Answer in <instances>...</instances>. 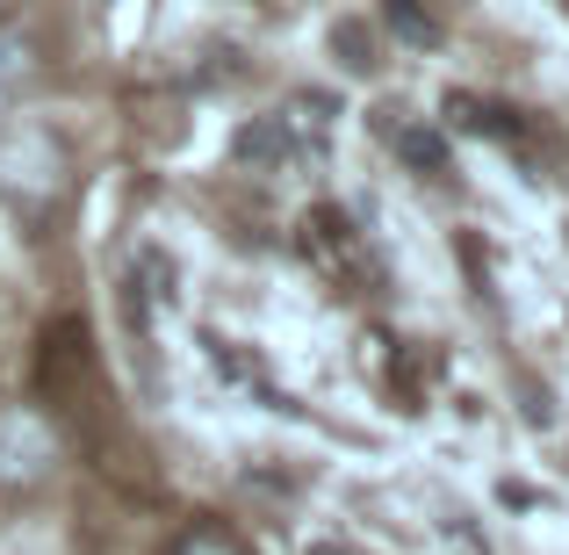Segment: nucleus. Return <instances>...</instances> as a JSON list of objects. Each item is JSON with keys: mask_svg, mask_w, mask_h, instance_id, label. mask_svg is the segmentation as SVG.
Here are the masks:
<instances>
[{"mask_svg": "<svg viewBox=\"0 0 569 555\" xmlns=\"http://www.w3.org/2000/svg\"><path fill=\"white\" fill-rule=\"evenodd\" d=\"M167 555H252V548L238 542L231 527H217V519H188V527L167 542Z\"/></svg>", "mask_w": 569, "mask_h": 555, "instance_id": "423d86ee", "label": "nucleus"}, {"mask_svg": "<svg viewBox=\"0 0 569 555\" xmlns=\"http://www.w3.org/2000/svg\"><path fill=\"white\" fill-rule=\"evenodd\" d=\"M138 289L144 296H152V304H173V260H167V252H138Z\"/></svg>", "mask_w": 569, "mask_h": 555, "instance_id": "6e6552de", "label": "nucleus"}, {"mask_svg": "<svg viewBox=\"0 0 569 555\" xmlns=\"http://www.w3.org/2000/svg\"><path fill=\"white\" fill-rule=\"evenodd\" d=\"M382 22L397 29V43H411V51H432V43H440V14H432L426 0H382Z\"/></svg>", "mask_w": 569, "mask_h": 555, "instance_id": "39448f33", "label": "nucleus"}, {"mask_svg": "<svg viewBox=\"0 0 569 555\" xmlns=\"http://www.w3.org/2000/svg\"><path fill=\"white\" fill-rule=\"evenodd\" d=\"M332 51H347V72H368V66H376V51H368V29H361V22H339V29H332Z\"/></svg>", "mask_w": 569, "mask_h": 555, "instance_id": "1a4fd4ad", "label": "nucleus"}, {"mask_svg": "<svg viewBox=\"0 0 569 555\" xmlns=\"http://www.w3.org/2000/svg\"><path fill=\"white\" fill-rule=\"evenodd\" d=\"M58 188H66V145L43 123L0 130V195H14V202H51Z\"/></svg>", "mask_w": 569, "mask_h": 555, "instance_id": "f257e3e1", "label": "nucleus"}, {"mask_svg": "<svg viewBox=\"0 0 569 555\" xmlns=\"http://www.w3.org/2000/svg\"><path fill=\"white\" fill-rule=\"evenodd\" d=\"M51 469H58L51 418L29 412V404L0 412V490H37V484H51Z\"/></svg>", "mask_w": 569, "mask_h": 555, "instance_id": "f03ea898", "label": "nucleus"}, {"mask_svg": "<svg viewBox=\"0 0 569 555\" xmlns=\"http://www.w3.org/2000/svg\"><path fill=\"white\" fill-rule=\"evenodd\" d=\"M389 145H397V152L411 159L418 174H440V159H447V152H440V138H432V130H411V123H403V130H389Z\"/></svg>", "mask_w": 569, "mask_h": 555, "instance_id": "0eeeda50", "label": "nucleus"}, {"mask_svg": "<svg viewBox=\"0 0 569 555\" xmlns=\"http://www.w3.org/2000/svg\"><path fill=\"white\" fill-rule=\"evenodd\" d=\"M29 80H37V43L22 29H0V116L29 95Z\"/></svg>", "mask_w": 569, "mask_h": 555, "instance_id": "20e7f679", "label": "nucleus"}, {"mask_svg": "<svg viewBox=\"0 0 569 555\" xmlns=\"http://www.w3.org/2000/svg\"><path fill=\"white\" fill-rule=\"evenodd\" d=\"M296 152H303L296 116H252V123L238 130V159H246V167H289Z\"/></svg>", "mask_w": 569, "mask_h": 555, "instance_id": "7ed1b4c3", "label": "nucleus"}]
</instances>
